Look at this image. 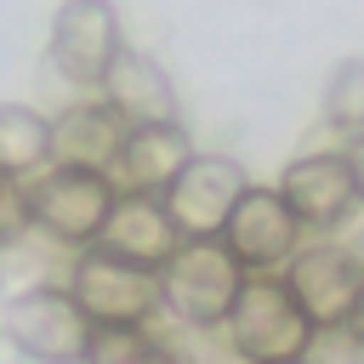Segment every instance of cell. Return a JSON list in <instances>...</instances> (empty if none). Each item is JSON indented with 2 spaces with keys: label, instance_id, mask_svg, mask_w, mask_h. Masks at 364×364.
Wrapping results in <instances>:
<instances>
[{
  "label": "cell",
  "instance_id": "1",
  "mask_svg": "<svg viewBox=\"0 0 364 364\" xmlns=\"http://www.w3.org/2000/svg\"><path fill=\"white\" fill-rule=\"evenodd\" d=\"M222 336L239 364H296V358H307L318 324L296 307V296L284 290L279 273H250L222 318Z\"/></svg>",
  "mask_w": 364,
  "mask_h": 364
},
{
  "label": "cell",
  "instance_id": "2",
  "mask_svg": "<svg viewBox=\"0 0 364 364\" xmlns=\"http://www.w3.org/2000/svg\"><path fill=\"white\" fill-rule=\"evenodd\" d=\"M245 279L250 273L228 256L222 239H182L171 262L159 267V307L193 330H222Z\"/></svg>",
  "mask_w": 364,
  "mask_h": 364
},
{
  "label": "cell",
  "instance_id": "3",
  "mask_svg": "<svg viewBox=\"0 0 364 364\" xmlns=\"http://www.w3.org/2000/svg\"><path fill=\"white\" fill-rule=\"evenodd\" d=\"M114 176L108 171H85V165H46L40 176H28V228H40L57 245L91 250L108 210H114Z\"/></svg>",
  "mask_w": 364,
  "mask_h": 364
},
{
  "label": "cell",
  "instance_id": "4",
  "mask_svg": "<svg viewBox=\"0 0 364 364\" xmlns=\"http://www.w3.org/2000/svg\"><path fill=\"white\" fill-rule=\"evenodd\" d=\"M68 296L97 330H148V318L159 313V273L91 245L68 273Z\"/></svg>",
  "mask_w": 364,
  "mask_h": 364
},
{
  "label": "cell",
  "instance_id": "5",
  "mask_svg": "<svg viewBox=\"0 0 364 364\" xmlns=\"http://www.w3.org/2000/svg\"><path fill=\"white\" fill-rule=\"evenodd\" d=\"M6 336L34 364H85L97 324L80 313L68 284H40V290H23L6 307Z\"/></svg>",
  "mask_w": 364,
  "mask_h": 364
},
{
  "label": "cell",
  "instance_id": "6",
  "mask_svg": "<svg viewBox=\"0 0 364 364\" xmlns=\"http://www.w3.org/2000/svg\"><path fill=\"white\" fill-rule=\"evenodd\" d=\"M125 51V28L114 0H63L51 17V63L63 80L97 91L114 68V57Z\"/></svg>",
  "mask_w": 364,
  "mask_h": 364
},
{
  "label": "cell",
  "instance_id": "7",
  "mask_svg": "<svg viewBox=\"0 0 364 364\" xmlns=\"http://www.w3.org/2000/svg\"><path fill=\"white\" fill-rule=\"evenodd\" d=\"M301 233H307V228H301L296 210L279 199V188H245L216 239L228 245V256H233L245 273H279V267L301 250Z\"/></svg>",
  "mask_w": 364,
  "mask_h": 364
},
{
  "label": "cell",
  "instance_id": "8",
  "mask_svg": "<svg viewBox=\"0 0 364 364\" xmlns=\"http://www.w3.org/2000/svg\"><path fill=\"white\" fill-rule=\"evenodd\" d=\"M279 279L318 330H341L364 290V262H358V250H341V245H301L279 267Z\"/></svg>",
  "mask_w": 364,
  "mask_h": 364
},
{
  "label": "cell",
  "instance_id": "9",
  "mask_svg": "<svg viewBox=\"0 0 364 364\" xmlns=\"http://www.w3.org/2000/svg\"><path fill=\"white\" fill-rule=\"evenodd\" d=\"M245 188L250 182H245V171L228 154H193L176 171V182L159 193V205L171 210V222H176L182 239H216Z\"/></svg>",
  "mask_w": 364,
  "mask_h": 364
},
{
  "label": "cell",
  "instance_id": "10",
  "mask_svg": "<svg viewBox=\"0 0 364 364\" xmlns=\"http://www.w3.org/2000/svg\"><path fill=\"white\" fill-rule=\"evenodd\" d=\"M279 199L296 210L301 228H336L358 210V188H353V165L347 154H301L284 165L279 176Z\"/></svg>",
  "mask_w": 364,
  "mask_h": 364
},
{
  "label": "cell",
  "instance_id": "11",
  "mask_svg": "<svg viewBox=\"0 0 364 364\" xmlns=\"http://www.w3.org/2000/svg\"><path fill=\"white\" fill-rule=\"evenodd\" d=\"M176 245H182V233H176L171 210L159 205V193H114V210H108V222L97 233V250L159 273Z\"/></svg>",
  "mask_w": 364,
  "mask_h": 364
},
{
  "label": "cell",
  "instance_id": "12",
  "mask_svg": "<svg viewBox=\"0 0 364 364\" xmlns=\"http://www.w3.org/2000/svg\"><path fill=\"white\" fill-rule=\"evenodd\" d=\"M193 159V142L176 119H159V125H131L108 176L119 193H165L176 182V171Z\"/></svg>",
  "mask_w": 364,
  "mask_h": 364
},
{
  "label": "cell",
  "instance_id": "13",
  "mask_svg": "<svg viewBox=\"0 0 364 364\" xmlns=\"http://www.w3.org/2000/svg\"><path fill=\"white\" fill-rule=\"evenodd\" d=\"M125 119L102 102V97H85V102H68L57 119H51V165H85V171H108L119 142H125Z\"/></svg>",
  "mask_w": 364,
  "mask_h": 364
},
{
  "label": "cell",
  "instance_id": "14",
  "mask_svg": "<svg viewBox=\"0 0 364 364\" xmlns=\"http://www.w3.org/2000/svg\"><path fill=\"white\" fill-rule=\"evenodd\" d=\"M102 102L125 119V125H159V119H176V91H171V74L148 57V51H119L108 80L97 85Z\"/></svg>",
  "mask_w": 364,
  "mask_h": 364
},
{
  "label": "cell",
  "instance_id": "15",
  "mask_svg": "<svg viewBox=\"0 0 364 364\" xmlns=\"http://www.w3.org/2000/svg\"><path fill=\"white\" fill-rule=\"evenodd\" d=\"M51 165V119L28 102H0V171L28 182Z\"/></svg>",
  "mask_w": 364,
  "mask_h": 364
},
{
  "label": "cell",
  "instance_id": "16",
  "mask_svg": "<svg viewBox=\"0 0 364 364\" xmlns=\"http://www.w3.org/2000/svg\"><path fill=\"white\" fill-rule=\"evenodd\" d=\"M85 364H188V358L148 330H97Z\"/></svg>",
  "mask_w": 364,
  "mask_h": 364
},
{
  "label": "cell",
  "instance_id": "17",
  "mask_svg": "<svg viewBox=\"0 0 364 364\" xmlns=\"http://www.w3.org/2000/svg\"><path fill=\"white\" fill-rule=\"evenodd\" d=\"M324 114H330V125H341L347 136H364V57H347V63L330 74Z\"/></svg>",
  "mask_w": 364,
  "mask_h": 364
},
{
  "label": "cell",
  "instance_id": "18",
  "mask_svg": "<svg viewBox=\"0 0 364 364\" xmlns=\"http://www.w3.org/2000/svg\"><path fill=\"white\" fill-rule=\"evenodd\" d=\"M23 233H28V182L0 171V250L17 245Z\"/></svg>",
  "mask_w": 364,
  "mask_h": 364
},
{
  "label": "cell",
  "instance_id": "19",
  "mask_svg": "<svg viewBox=\"0 0 364 364\" xmlns=\"http://www.w3.org/2000/svg\"><path fill=\"white\" fill-rule=\"evenodd\" d=\"M341 336L364 353V290H358V301H353V313H347V324H341Z\"/></svg>",
  "mask_w": 364,
  "mask_h": 364
},
{
  "label": "cell",
  "instance_id": "20",
  "mask_svg": "<svg viewBox=\"0 0 364 364\" xmlns=\"http://www.w3.org/2000/svg\"><path fill=\"white\" fill-rule=\"evenodd\" d=\"M347 165H353V188H358V205H364V136L347 142Z\"/></svg>",
  "mask_w": 364,
  "mask_h": 364
},
{
  "label": "cell",
  "instance_id": "21",
  "mask_svg": "<svg viewBox=\"0 0 364 364\" xmlns=\"http://www.w3.org/2000/svg\"><path fill=\"white\" fill-rule=\"evenodd\" d=\"M358 262H364V250H358Z\"/></svg>",
  "mask_w": 364,
  "mask_h": 364
},
{
  "label": "cell",
  "instance_id": "22",
  "mask_svg": "<svg viewBox=\"0 0 364 364\" xmlns=\"http://www.w3.org/2000/svg\"><path fill=\"white\" fill-rule=\"evenodd\" d=\"M296 364H307V358H296Z\"/></svg>",
  "mask_w": 364,
  "mask_h": 364
}]
</instances>
